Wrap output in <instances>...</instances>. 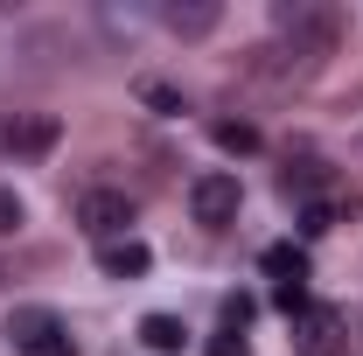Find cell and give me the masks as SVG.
I'll return each instance as SVG.
<instances>
[{
    "label": "cell",
    "instance_id": "3957f363",
    "mask_svg": "<svg viewBox=\"0 0 363 356\" xmlns=\"http://www.w3.org/2000/svg\"><path fill=\"white\" fill-rule=\"evenodd\" d=\"M77 223H84L98 245L133 238V230H126V223H133V196H126V189H91L84 203H77Z\"/></svg>",
    "mask_w": 363,
    "mask_h": 356
},
{
    "label": "cell",
    "instance_id": "ba28073f",
    "mask_svg": "<svg viewBox=\"0 0 363 356\" xmlns=\"http://www.w3.org/2000/svg\"><path fill=\"white\" fill-rule=\"evenodd\" d=\"M140 343H147L154 356H182V343H189V328H182L175 314H147V321H140Z\"/></svg>",
    "mask_w": 363,
    "mask_h": 356
},
{
    "label": "cell",
    "instance_id": "8992f818",
    "mask_svg": "<svg viewBox=\"0 0 363 356\" xmlns=\"http://www.w3.org/2000/svg\"><path fill=\"white\" fill-rule=\"evenodd\" d=\"M147 266H154V252H147L140 238H112V245H98V272H105V279H140Z\"/></svg>",
    "mask_w": 363,
    "mask_h": 356
},
{
    "label": "cell",
    "instance_id": "d6986e66",
    "mask_svg": "<svg viewBox=\"0 0 363 356\" xmlns=\"http://www.w3.org/2000/svg\"><path fill=\"white\" fill-rule=\"evenodd\" d=\"M0 279H7V272H0Z\"/></svg>",
    "mask_w": 363,
    "mask_h": 356
},
{
    "label": "cell",
    "instance_id": "277c9868",
    "mask_svg": "<svg viewBox=\"0 0 363 356\" xmlns=\"http://www.w3.org/2000/svg\"><path fill=\"white\" fill-rule=\"evenodd\" d=\"M56 119L49 112H21V119H0V154H14V161H43L49 147H56Z\"/></svg>",
    "mask_w": 363,
    "mask_h": 356
},
{
    "label": "cell",
    "instance_id": "30bf717a",
    "mask_svg": "<svg viewBox=\"0 0 363 356\" xmlns=\"http://www.w3.org/2000/svg\"><path fill=\"white\" fill-rule=\"evenodd\" d=\"M321 175H328V168H321L315 154H301V161H294V154H286V175H279V189H286V196H308V203H315V189H321Z\"/></svg>",
    "mask_w": 363,
    "mask_h": 356
},
{
    "label": "cell",
    "instance_id": "7a4b0ae2",
    "mask_svg": "<svg viewBox=\"0 0 363 356\" xmlns=\"http://www.w3.org/2000/svg\"><path fill=\"white\" fill-rule=\"evenodd\" d=\"M294 350L301 356H350V314L342 308H301L294 314Z\"/></svg>",
    "mask_w": 363,
    "mask_h": 356
},
{
    "label": "cell",
    "instance_id": "2e32d148",
    "mask_svg": "<svg viewBox=\"0 0 363 356\" xmlns=\"http://www.w3.org/2000/svg\"><path fill=\"white\" fill-rule=\"evenodd\" d=\"M245 321H252V301H245V294H230V301H224V328L245 335Z\"/></svg>",
    "mask_w": 363,
    "mask_h": 356
},
{
    "label": "cell",
    "instance_id": "7c38bea8",
    "mask_svg": "<svg viewBox=\"0 0 363 356\" xmlns=\"http://www.w3.org/2000/svg\"><path fill=\"white\" fill-rule=\"evenodd\" d=\"M168 28L175 35H210L217 28V7H168Z\"/></svg>",
    "mask_w": 363,
    "mask_h": 356
},
{
    "label": "cell",
    "instance_id": "ac0fdd59",
    "mask_svg": "<svg viewBox=\"0 0 363 356\" xmlns=\"http://www.w3.org/2000/svg\"><path fill=\"white\" fill-rule=\"evenodd\" d=\"M21 356H77V350H70V335H49V343H35V350H21Z\"/></svg>",
    "mask_w": 363,
    "mask_h": 356
},
{
    "label": "cell",
    "instance_id": "5bb4252c",
    "mask_svg": "<svg viewBox=\"0 0 363 356\" xmlns=\"http://www.w3.org/2000/svg\"><path fill=\"white\" fill-rule=\"evenodd\" d=\"M21 217H28V210H21V196H14V189H0V238H7V230H21Z\"/></svg>",
    "mask_w": 363,
    "mask_h": 356
},
{
    "label": "cell",
    "instance_id": "5b68a950",
    "mask_svg": "<svg viewBox=\"0 0 363 356\" xmlns=\"http://www.w3.org/2000/svg\"><path fill=\"white\" fill-rule=\"evenodd\" d=\"M238 203H245V196H238V175H224V168L189 182V210H196V223H210V230L238 217Z\"/></svg>",
    "mask_w": 363,
    "mask_h": 356
},
{
    "label": "cell",
    "instance_id": "9a60e30c",
    "mask_svg": "<svg viewBox=\"0 0 363 356\" xmlns=\"http://www.w3.org/2000/svg\"><path fill=\"white\" fill-rule=\"evenodd\" d=\"M140 98H147L154 112H182V91H168V84H140Z\"/></svg>",
    "mask_w": 363,
    "mask_h": 356
},
{
    "label": "cell",
    "instance_id": "9c48e42d",
    "mask_svg": "<svg viewBox=\"0 0 363 356\" xmlns=\"http://www.w3.org/2000/svg\"><path fill=\"white\" fill-rule=\"evenodd\" d=\"M266 272L279 279V287H308V252H301V245H272V252H266Z\"/></svg>",
    "mask_w": 363,
    "mask_h": 356
},
{
    "label": "cell",
    "instance_id": "6da1fadb",
    "mask_svg": "<svg viewBox=\"0 0 363 356\" xmlns=\"http://www.w3.org/2000/svg\"><path fill=\"white\" fill-rule=\"evenodd\" d=\"M272 21H279V35H286V49H294V56H308V63L335 56V35H342V14H335V7H315V0H286Z\"/></svg>",
    "mask_w": 363,
    "mask_h": 356
},
{
    "label": "cell",
    "instance_id": "e0dca14e",
    "mask_svg": "<svg viewBox=\"0 0 363 356\" xmlns=\"http://www.w3.org/2000/svg\"><path fill=\"white\" fill-rule=\"evenodd\" d=\"M210 356H245V335H238V328H217V335H210Z\"/></svg>",
    "mask_w": 363,
    "mask_h": 356
},
{
    "label": "cell",
    "instance_id": "52a82bcc",
    "mask_svg": "<svg viewBox=\"0 0 363 356\" xmlns=\"http://www.w3.org/2000/svg\"><path fill=\"white\" fill-rule=\"evenodd\" d=\"M7 335H14L21 350H35V343H49V335H63V321H56L49 308H21L14 321H7Z\"/></svg>",
    "mask_w": 363,
    "mask_h": 356
},
{
    "label": "cell",
    "instance_id": "8fae6325",
    "mask_svg": "<svg viewBox=\"0 0 363 356\" xmlns=\"http://www.w3.org/2000/svg\"><path fill=\"white\" fill-rule=\"evenodd\" d=\"M210 133H217L224 154H259V126H252V119H217Z\"/></svg>",
    "mask_w": 363,
    "mask_h": 356
},
{
    "label": "cell",
    "instance_id": "4fadbf2b",
    "mask_svg": "<svg viewBox=\"0 0 363 356\" xmlns=\"http://www.w3.org/2000/svg\"><path fill=\"white\" fill-rule=\"evenodd\" d=\"M328 230H335V210L328 203H308L301 210V238H328Z\"/></svg>",
    "mask_w": 363,
    "mask_h": 356
}]
</instances>
